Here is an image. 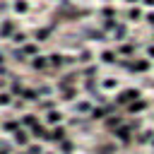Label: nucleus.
<instances>
[{
	"instance_id": "nucleus-1",
	"label": "nucleus",
	"mask_w": 154,
	"mask_h": 154,
	"mask_svg": "<svg viewBox=\"0 0 154 154\" xmlns=\"http://www.w3.org/2000/svg\"><path fill=\"white\" fill-rule=\"evenodd\" d=\"M137 99H140V89H137V87H128V89L118 91L116 103H118V106H128V103H132V101H137Z\"/></svg>"
},
{
	"instance_id": "nucleus-2",
	"label": "nucleus",
	"mask_w": 154,
	"mask_h": 154,
	"mask_svg": "<svg viewBox=\"0 0 154 154\" xmlns=\"http://www.w3.org/2000/svg\"><path fill=\"white\" fill-rule=\"evenodd\" d=\"M14 34H17L14 22H12V19H5V22L0 24V38H12Z\"/></svg>"
},
{
	"instance_id": "nucleus-3",
	"label": "nucleus",
	"mask_w": 154,
	"mask_h": 154,
	"mask_svg": "<svg viewBox=\"0 0 154 154\" xmlns=\"http://www.w3.org/2000/svg\"><path fill=\"white\" fill-rule=\"evenodd\" d=\"M14 144H19V147H29V144H31V135H29L26 130H17V132H14Z\"/></svg>"
},
{
	"instance_id": "nucleus-4",
	"label": "nucleus",
	"mask_w": 154,
	"mask_h": 154,
	"mask_svg": "<svg viewBox=\"0 0 154 154\" xmlns=\"http://www.w3.org/2000/svg\"><path fill=\"white\" fill-rule=\"evenodd\" d=\"M120 123H123V116H120V113H113L111 118H103V125H106L108 130H116V128H120Z\"/></svg>"
},
{
	"instance_id": "nucleus-5",
	"label": "nucleus",
	"mask_w": 154,
	"mask_h": 154,
	"mask_svg": "<svg viewBox=\"0 0 154 154\" xmlns=\"http://www.w3.org/2000/svg\"><path fill=\"white\" fill-rule=\"evenodd\" d=\"M60 120H63V113H60V111H55V108L46 111V123H48V125H58Z\"/></svg>"
},
{
	"instance_id": "nucleus-6",
	"label": "nucleus",
	"mask_w": 154,
	"mask_h": 154,
	"mask_svg": "<svg viewBox=\"0 0 154 154\" xmlns=\"http://www.w3.org/2000/svg\"><path fill=\"white\" fill-rule=\"evenodd\" d=\"M51 63H48V55H34V60H31V67L34 70H43V67H48Z\"/></svg>"
},
{
	"instance_id": "nucleus-7",
	"label": "nucleus",
	"mask_w": 154,
	"mask_h": 154,
	"mask_svg": "<svg viewBox=\"0 0 154 154\" xmlns=\"http://www.w3.org/2000/svg\"><path fill=\"white\" fill-rule=\"evenodd\" d=\"M22 125L24 128H31V132L38 128V120H36V116H31V113H24L22 116Z\"/></svg>"
},
{
	"instance_id": "nucleus-8",
	"label": "nucleus",
	"mask_w": 154,
	"mask_h": 154,
	"mask_svg": "<svg viewBox=\"0 0 154 154\" xmlns=\"http://www.w3.org/2000/svg\"><path fill=\"white\" fill-rule=\"evenodd\" d=\"M113 135H116V140H120V142H130V128H128V125H125V128H123V125L116 128Z\"/></svg>"
},
{
	"instance_id": "nucleus-9",
	"label": "nucleus",
	"mask_w": 154,
	"mask_h": 154,
	"mask_svg": "<svg viewBox=\"0 0 154 154\" xmlns=\"http://www.w3.org/2000/svg\"><path fill=\"white\" fill-rule=\"evenodd\" d=\"M144 108H147V101H142V99L128 103V113H130V116H132V113H140V111H144Z\"/></svg>"
},
{
	"instance_id": "nucleus-10",
	"label": "nucleus",
	"mask_w": 154,
	"mask_h": 154,
	"mask_svg": "<svg viewBox=\"0 0 154 154\" xmlns=\"http://www.w3.org/2000/svg\"><path fill=\"white\" fill-rule=\"evenodd\" d=\"M128 67H130L132 72H147V70H149V63H147V60H135V63H130Z\"/></svg>"
},
{
	"instance_id": "nucleus-11",
	"label": "nucleus",
	"mask_w": 154,
	"mask_h": 154,
	"mask_svg": "<svg viewBox=\"0 0 154 154\" xmlns=\"http://www.w3.org/2000/svg\"><path fill=\"white\" fill-rule=\"evenodd\" d=\"M48 63H51L53 67H63V65H65V55H63V53H53V55H48Z\"/></svg>"
},
{
	"instance_id": "nucleus-12",
	"label": "nucleus",
	"mask_w": 154,
	"mask_h": 154,
	"mask_svg": "<svg viewBox=\"0 0 154 154\" xmlns=\"http://www.w3.org/2000/svg\"><path fill=\"white\" fill-rule=\"evenodd\" d=\"M118 53H120V55H125V58H130V55L135 53V43H120Z\"/></svg>"
},
{
	"instance_id": "nucleus-13",
	"label": "nucleus",
	"mask_w": 154,
	"mask_h": 154,
	"mask_svg": "<svg viewBox=\"0 0 154 154\" xmlns=\"http://www.w3.org/2000/svg\"><path fill=\"white\" fill-rule=\"evenodd\" d=\"M22 99L24 101H38V89H24L22 91Z\"/></svg>"
},
{
	"instance_id": "nucleus-14",
	"label": "nucleus",
	"mask_w": 154,
	"mask_h": 154,
	"mask_svg": "<svg viewBox=\"0 0 154 154\" xmlns=\"http://www.w3.org/2000/svg\"><path fill=\"white\" fill-rule=\"evenodd\" d=\"M99 58H101V63H108V65L116 63V53H113V51H101Z\"/></svg>"
},
{
	"instance_id": "nucleus-15",
	"label": "nucleus",
	"mask_w": 154,
	"mask_h": 154,
	"mask_svg": "<svg viewBox=\"0 0 154 154\" xmlns=\"http://www.w3.org/2000/svg\"><path fill=\"white\" fill-rule=\"evenodd\" d=\"M2 130H5V132H12V135H14V132L19 130V123H17V120H5V123H2Z\"/></svg>"
},
{
	"instance_id": "nucleus-16",
	"label": "nucleus",
	"mask_w": 154,
	"mask_h": 154,
	"mask_svg": "<svg viewBox=\"0 0 154 154\" xmlns=\"http://www.w3.org/2000/svg\"><path fill=\"white\" fill-rule=\"evenodd\" d=\"M22 51H24V55H38V46H36V43H29V41L24 43Z\"/></svg>"
},
{
	"instance_id": "nucleus-17",
	"label": "nucleus",
	"mask_w": 154,
	"mask_h": 154,
	"mask_svg": "<svg viewBox=\"0 0 154 154\" xmlns=\"http://www.w3.org/2000/svg\"><path fill=\"white\" fill-rule=\"evenodd\" d=\"M75 96H77V89L75 87H63V99L65 101H72Z\"/></svg>"
},
{
	"instance_id": "nucleus-18",
	"label": "nucleus",
	"mask_w": 154,
	"mask_h": 154,
	"mask_svg": "<svg viewBox=\"0 0 154 154\" xmlns=\"http://www.w3.org/2000/svg\"><path fill=\"white\" fill-rule=\"evenodd\" d=\"M26 10H29V2H26V0H14V12L24 14Z\"/></svg>"
},
{
	"instance_id": "nucleus-19",
	"label": "nucleus",
	"mask_w": 154,
	"mask_h": 154,
	"mask_svg": "<svg viewBox=\"0 0 154 154\" xmlns=\"http://www.w3.org/2000/svg\"><path fill=\"white\" fill-rule=\"evenodd\" d=\"M116 14H118V12H116V7H111V5H108V7H103V10H101V17H103V19H113V17H116Z\"/></svg>"
},
{
	"instance_id": "nucleus-20",
	"label": "nucleus",
	"mask_w": 154,
	"mask_h": 154,
	"mask_svg": "<svg viewBox=\"0 0 154 154\" xmlns=\"http://www.w3.org/2000/svg\"><path fill=\"white\" fill-rule=\"evenodd\" d=\"M128 34V29L120 24V26H116V31H113V41H123V36Z\"/></svg>"
},
{
	"instance_id": "nucleus-21",
	"label": "nucleus",
	"mask_w": 154,
	"mask_h": 154,
	"mask_svg": "<svg viewBox=\"0 0 154 154\" xmlns=\"http://www.w3.org/2000/svg\"><path fill=\"white\" fill-rule=\"evenodd\" d=\"M152 135H154V130H142L137 135V142H152Z\"/></svg>"
},
{
	"instance_id": "nucleus-22",
	"label": "nucleus",
	"mask_w": 154,
	"mask_h": 154,
	"mask_svg": "<svg viewBox=\"0 0 154 154\" xmlns=\"http://www.w3.org/2000/svg\"><path fill=\"white\" fill-rule=\"evenodd\" d=\"M12 101H14V99H12L10 91H2V94H0V106H12Z\"/></svg>"
},
{
	"instance_id": "nucleus-23",
	"label": "nucleus",
	"mask_w": 154,
	"mask_h": 154,
	"mask_svg": "<svg viewBox=\"0 0 154 154\" xmlns=\"http://www.w3.org/2000/svg\"><path fill=\"white\" fill-rule=\"evenodd\" d=\"M91 118L94 120H103L106 118V108H91Z\"/></svg>"
},
{
	"instance_id": "nucleus-24",
	"label": "nucleus",
	"mask_w": 154,
	"mask_h": 154,
	"mask_svg": "<svg viewBox=\"0 0 154 154\" xmlns=\"http://www.w3.org/2000/svg\"><path fill=\"white\" fill-rule=\"evenodd\" d=\"M26 154H43V147L36 144V142H31V144L26 147Z\"/></svg>"
},
{
	"instance_id": "nucleus-25",
	"label": "nucleus",
	"mask_w": 154,
	"mask_h": 154,
	"mask_svg": "<svg viewBox=\"0 0 154 154\" xmlns=\"http://www.w3.org/2000/svg\"><path fill=\"white\" fill-rule=\"evenodd\" d=\"M128 17H130L132 22H140V17H142V12H140L137 7H132V10H128Z\"/></svg>"
},
{
	"instance_id": "nucleus-26",
	"label": "nucleus",
	"mask_w": 154,
	"mask_h": 154,
	"mask_svg": "<svg viewBox=\"0 0 154 154\" xmlns=\"http://www.w3.org/2000/svg\"><path fill=\"white\" fill-rule=\"evenodd\" d=\"M12 43H26V34H24V31H17V34L12 36Z\"/></svg>"
},
{
	"instance_id": "nucleus-27",
	"label": "nucleus",
	"mask_w": 154,
	"mask_h": 154,
	"mask_svg": "<svg viewBox=\"0 0 154 154\" xmlns=\"http://www.w3.org/2000/svg\"><path fill=\"white\" fill-rule=\"evenodd\" d=\"M96 72H99V67H96V65L84 67V77H89V79H91V77H96Z\"/></svg>"
},
{
	"instance_id": "nucleus-28",
	"label": "nucleus",
	"mask_w": 154,
	"mask_h": 154,
	"mask_svg": "<svg viewBox=\"0 0 154 154\" xmlns=\"http://www.w3.org/2000/svg\"><path fill=\"white\" fill-rule=\"evenodd\" d=\"M101 87H103V89H116V87H118V79H113V77H111V79H103Z\"/></svg>"
},
{
	"instance_id": "nucleus-29",
	"label": "nucleus",
	"mask_w": 154,
	"mask_h": 154,
	"mask_svg": "<svg viewBox=\"0 0 154 154\" xmlns=\"http://www.w3.org/2000/svg\"><path fill=\"white\" fill-rule=\"evenodd\" d=\"M77 111H79V113H89V111H91V103H89V101H79V103H77Z\"/></svg>"
},
{
	"instance_id": "nucleus-30",
	"label": "nucleus",
	"mask_w": 154,
	"mask_h": 154,
	"mask_svg": "<svg viewBox=\"0 0 154 154\" xmlns=\"http://www.w3.org/2000/svg\"><path fill=\"white\" fill-rule=\"evenodd\" d=\"M46 38H48V29H38V31H36V41H38V43H43Z\"/></svg>"
},
{
	"instance_id": "nucleus-31",
	"label": "nucleus",
	"mask_w": 154,
	"mask_h": 154,
	"mask_svg": "<svg viewBox=\"0 0 154 154\" xmlns=\"http://www.w3.org/2000/svg\"><path fill=\"white\" fill-rule=\"evenodd\" d=\"M51 135H53V140H65V130H63V128H55V130H51Z\"/></svg>"
},
{
	"instance_id": "nucleus-32",
	"label": "nucleus",
	"mask_w": 154,
	"mask_h": 154,
	"mask_svg": "<svg viewBox=\"0 0 154 154\" xmlns=\"http://www.w3.org/2000/svg\"><path fill=\"white\" fill-rule=\"evenodd\" d=\"M79 60L82 63H91V51H82L79 53Z\"/></svg>"
},
{
	"instance_id": "nucleus-33",
	"label": "nucleus",
	"mask_w": 154,
	"mask_h": 154,
	"mask_svg": "<svg viewBox=\"0 0 154 154\" xmlns=\"http://www.w3.org/2000/svg\"><path fill=\"white\" fill-rule=\"evenodd\" d=\"M101 26H103V31H111V29L116 26V22H113V19H103V24H101Z\"/></svg>"
},
{
	"instance_id": "nucleus-34",
	"label": "nucleus",
	"mask_w": 154,
	"mask_h": 154,
	"mask_svg": "<svg viewBox=\"0 0 154 154\" xmlns=\"http://www.w3.org/2000/svg\"><path fill=\"white\" fill-rule=\"evenodd\" d=\"M144 19H147V22H149V24L154 26V12H149V14H144Z\"/></svg>"
},
{
	"instance_id": "nucleus-35",
	"label": "nucleus",
	"mask_w": 154,
	"mask_h": 154,
	"mask_svg": "<svg viewBox=\"0 0 154 154\" xmlns=\"http://www.w3.org/2000/svg\"><path fill=\"white\" fill-rule=\"evenodd\" d=\"M0 154H10V149H7V147H5L2 142H0Z\"/></svg>"
},
{
	"instance_id": "nucleus-36",
	"label": "nucleus",
	"mask_w": 154,
	"mask_h": 154,
	"mask_svg": "<svg viewBox=\"0 0 154 154\" xmlns=\"http://www.w3.org/2000/svg\"><path fill=\"white\" fill-rule=\"evenodd\" d=\"M147 53H149V55L154 58V46H147Z\"/></svg>"
},
{
	"instance_id": "nucleus-37",
	"label": "nucleus",
	"mask_w": 154,
	"mask_h": 154,
	"mask_svg": "<svg viewBox=\"0 0 154 154\" xmlns=\"http://www.w3.org/2000/svg\"><path fill=\"white\" fill-rule=\"evenodd\" d=\"M142 2H144L147 7H154V0H142Z\"/></svg>"
},
{
	"instance_id": "nucleus-38",
	"label": "nucleus",
	"mask_w": 154,
	"mask_h": 154,
	"mask_svg": "<svg viewBox=\"0 0 154 154\" xmlns=\"http://www.w3.org/2000/svg\"><path fill=\"white\" fill-rule=\"evenodd\" d=\"M125 2H130V5H132V2H142V0H125Z\"/></svg>"
},
{
	"instance_id": "nucleus-39",
	"label": "nucleus",
	"mask_w": 154,
	"mask_h": 154,
	"mask_svg": "<svg viewBox=\"0 0 154 154\" xmlns=\"http://www.w3.org/2000/svg\"><path fill=\"white\" fill-rule=\"evenodd\" d=\"M2 60H5V55H2V51H0V63H2Z\"/></svg>"
},
{
	"instance_id": "nucleus-40",
	"label": "nucleus",
	"mask_w": 154,
	"mask_h": 154,
	"mask_svg": "<svg viewBox=\"0 0 154 154\" xmlns=\"http://www.w3.org/2000/svg\"><path fill=\"white\" fill-rule=\"evenodd\" d=\"M152 144H154V137H152Z\"/></svg>"
}]
</instances>
